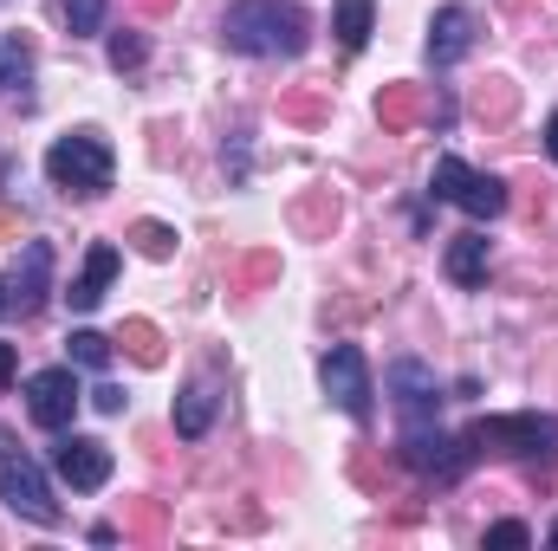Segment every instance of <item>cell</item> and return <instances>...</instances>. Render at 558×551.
<instances>
[{"instance_id":"obj_9","label":"cell","mask_w":558,"mask_h":551,"mask_svg":"<svg viewBox=\"0 0 558 551\" xmlns=\"http://www.w3.org/2000/svg\"><path fill=\"white\" fill-rule=\"evenodd\" d=\"M468 454H474V441H454V434H441V428H410V434H403V467H416V474L454 480V474L468 467Z\"/></svg>"},{"instance_id":"obj_29","label":"cell","mask_w":558,"mask_h":551,"mask_svg":"<svg viewBox=\"0 0 558 551\" xmlns=\"http://www.w3.org/2000/svg\"><path fill=\"white\" fill-rule=\"evenodd\" d=\"M553 546H558V526H553Z\"/></svg>"},{"instance_id":"obj_10","label":"cell","mask_w":558,"mask_h":551,"mask_svg":"<svg viewBox=\"0 0 558 551\" xmlns=\"http://www.w3.org/2000/svg\"><path fill=\"white\" fill-rule=\"evenodd\" d=\"M46 292H52V247H46V241H26V247H20V273H13L7 305H13L20 318H33V311L46 305Z\"/></svg>"},{"instance_id":"obj_2","label":"cell","mask_w":558,"mask_h":551,"mask_svg":"<svg viewBox=\"0 0 558 551\" xmlns=\"http://www.w3.org/2000/svg\"><path fill=\"white\" fill-rule=\"evenodd\" d=\"M111 169H118V156H111V143L98 137V131H72V137H59L46 149V175L65 195H105Z\"/></svg>"},{"instance_id":"obj_25","label":"cell","mask_w":558,"mask_h":551,"mask_svg":"<svg viewBox=\"0 0 558 551\" xmlns=\"http://www.w3.org/2000/svg\"><path fill=\"white\" fill-rule=\"evenodd\" d=\"M92 409L98 415H124V390H118V383H98V390H92Z\"/></svg>"},{"instance_id":"obj_22","label":"cell","mask_w":558,"mask_h":551,"mask_svg":"<svg viewBox=\"0 0 558 551\" xmlns=\"http://www.w3.org/2000/svg\"><path fill=\"white\" fill-rule=\"evenodd\" d=\"M111 65H118V72L143 65V39H137V33H118V39H111Z\"/></svg>"},{"instance_id":"obj_5","label":"cell","mask_w":558,"mask_h":551,"mask_svg":"<svg viewBox=\"0 0 558 551\" xmlns=\"http://www.w3.org/2000/svg\"><path fill=\"white\" fill-rule=\"evenodd\" d=\"M435 201H454L461 215L487 221V215H500V208H507V188H500L494 175L468 169L461 156H435Z\"/></svg>"},{"instance_id":"obj_1","label":"cell","mask_w":558,"mask_h":551,"mask_svg":"<svg viewBox=\"0 0 558 551\" xmlns=\"http://www.w3.org/2000/svg\"><path fill=\"white\" fill-rule=\"evenodd\" d=\"M221 39L247 59H299L312 46V20L292 0H234L221 13Z\"/></svg>"},{"instance_id":"obj_21","label":"cell","mask_w":558,"mask_h":551,"mask_svg":"<svg viewBox=\"0 0 558 551\" xmlns=\"http://www.w3.org/2000/svg\"><path fill=\"white\" fill-rule=\"evenodd\" d=\"M124 338H131V357H137V364H162V344H156V331H149V325H131Z\"/></svg>"},{"instance_id":"obj_14","label":"cell","mask_w":558,"mask_h":551,"mask_svg":"<svg viewBox=\"0 0 558 551\" xmlns=\"http://www.w3.org/2000/svg\"><path fill=\"white\" fill-rule=\"evenodd\" d=\"M331 33H338L344 52H364L371 33H377V7L371 0H331Z\"/></svg>"},{"instance_id":"obj_17","label":"cell","mask_w":558,"mask_h":551,"mask_svg":"<svg viewBox=\"0 0 558 551\" xmlns=\"http://www.w3.org/2000/svg\"><path fill=\"white\" fill-rule=\"evenodd\" d=\"M26 78H33V46H26L20 33H0V98L20 91Z\"/></svg>"},{"instance_id":"obj_27","label":"cell","mask_w":558,"mask_h":551,"mask_svg":"<svg viewBox=\"0 0 558 551\" xmlns=\"http://www.w3.org/2000/svg\"><path fill=\"white\" fill-rule=\"evenodd\" d=\"M546 149H553V162H558V111H553V124H546Z\"/></svg>"},{"instance_id":"obj_16","label":"cell","mask_w":558,"mask_h":551,"mask_svg":"<svg viewBox=\"0 0 558 551\" xmlns=\"http://www.w3.org/2000/svg\"><path fill=\"white\" fill-rule=\"evenodd\" d=\"M208 421H215V390H208V383H189L182 403H175V434H182V441H202Z\"/></svg>"},{"instance_id":"obj_18","label":"cell","mask_w":558,"mask_h":551,"mask_svg":"<svg viewBox=\"0 0 558 551\" xmlns=\"http://www.w3.org/2000/svg\"><path fill=\"white\" fill-rule=\"evenodd\" d=\"M105 13H111V0H65V33H72V39L105 33Z\"/></svg>"},{"instance_id":"obj_28","label":"cell","mask_w":558,"mask_h":551,"mask_svg":"<svg viewBox=\"0 0 558 551\" xmlns=\"http://www.w3.org/2000/svg\"><path fill=\"white\" fill-rule=\"evenodd\" d=\"M0 311H7V292H0Z\"/></svg>"},{"instance_id":"obj_24","label":"cell","mask_w":558,"mask_h":551,"mask_svg":"<svg viewBox=\"0 0 558 551\" xmlns=\"http://www.w3.org/2000/svg\"><path fill=\"white\" fill-rule=\"evenodd\" d=\"M377 111H384V118H390V124H410V111H416V98H410V91H403V85H397V91H390V98H384V105H377Z\"/></svg>"},{"instance_id":"obj_4","label":"cell","mask_w":558,"mask_h":551,"mask_svg":"<svg viewBox=\"0 0 558 551\" xmlns=\"http://www.w3.org/2000/svg\"><path fill=\"white\" fill-rule=\"evenodd\" d=\"M468 441H481V448H500V454H520V461H553L558 454V421L553 415H487V421H474V434Z\"/></svg>"},{"instance_id":"obj_19","label":"cell","mask_w":558,"mask_h":551,"mask_svg":"<svg viewBox=\"0 0 558 551\" xmlns=\"http://www.w3.org/2000/svg\"><path fill=\"white\" fill-rule=\"evenodd\" d=\"M72 364L105 370V364H111V338H98V331H72Z\"/></svg>"},{"instance_id":"obj_3","label":"cell","mask_w":558,"mask_h":551,"mask_svg":"<svg viewBox=\"0 0 558 551\" xmlns=\"http://www.w3.org/2000/svg\"><path fill=\"white\" fill-rule=\"evenodd\" d=\"M0 500H7L20 519H33V526H59V500H52L39 461H33L13 434H0Z\"/></svg>"},{"instance_id":"obj_26","label":"cell","mask_w":558,"mask_h":551,"mask_svg":"<svg viewBox=\"0 0 558 551\" xmlns=\"http://www.w3.org/2000/svg\"><path fill=\"white\" fill-rule=\"evenodd\" d=\"M13 370H20V351H13V344H0V390L13 383Z\"/></svg>"},{"instance_id":"obj_13","label":"cell","mask_w":558,"mask_h":551,"mask_svg":"<svg viewBox=\"0 0 558 551\" xmlns=\"http://www.w3.org/2000/svg\"><path fill=\"white\" fill-rule=\"evenodd\" d=\"M468 46H474V20H468V7H441V13L428 20V59H435V65H454Z\"/></svg>"},{"instance_id":"obj_6","label":"cell","mask_w":558,"mask_h":551,"mask_svg":"<svg viewBox=\"0 0 558 551\" xmlns=\"http://www.w3.org/2000/svg\"><path fill=\"white\" fill-rule=\"evenodd\" d=\"M318 377H325V396L338 403V409L351 415V421H364L371 415V364H364V351L357 344H331L325 351V364H318Z\"/></svg>"},{"instance_id":"obj_12","label":"cell","mask_w":558,"mask_h":551,"mask_svg":"<svg viewBox=\"0 0 558 551\" xmlns=\"http://www.w3.org/2000/svg\"><path fill=\"white\" fill-rule=\"evenodd\" d=\"M384 383L397 390V403H403V415H410V421H422V415H435V403H441V396H435V377L422 370L416 357H397V364L384 370Z\"/></svg>"},{"instance_id":"obj_20","label":"cell","mask_w":558,"mask_h":551,"mask_svg":"<svg viewBox=\"0 0 558 551\" xmlns=\"http://www.w3.org/2000/svg\"><path fill=\"white\" fill-rule=\"evenodd\" d=\"M137 247L149 260H169V254H175V234H169L162 221H137Z\"/></svg>"},{"instance_id":"obj_11","label":"cell","mask_w":558,"mask_h":551,"mask_svg":"<svg viewBox=\"0 0 558 551\" xmlns=\"http://www.w3.org/2000/svg\"><path fill=\"white\" fill-rule=\"evenodd\" d=\"M111 279H118V247H111V241H98V247L85 254V273L72 279V292H65V298H72V311H98V305H105V292H111Z\"/></svg>"},{"instance_id":"obj_7","label":"cell","mask_w":558,"mask_h":551,"mask_svg":"<svg viewBox=\"0 0 558 551\" xmlns=\"http://www.w3.org/2000/svg\"><path fill=\"white\" fill-rule=\"evenodd\" d=\"M52 467H59V480H65L72 493H98V487L111 480V448L92 441V434H65V441L52 448Z\"/></svg>"},{"instance_id":"obj_15","label":"cell","mask_w":558,"mask_h":551,"mask_svg":"<svg viewBox=\"0 0 558 551\" xmlns=\"http://www.w3.org/2000/svg\"><path fill=\"white\" fill-rule=\"evenodd\" d=\"M448 279L454 285H481L487 279V234H454L448 241Z\"/></svg>"},{"instance_id":"obj_23","label":"cell","mask_w":558,"mask_h":551,"mask_svg":"<svg viewBox=\"0 0 558 551\" xmlns=\"http://www.w3.org/2000/svg\"><path fill=\"white\" fill-rule=\"evenodd\" d=\"M487 546H533V532L520 519H500V526H487Z\"/></svg>"},{"instance_id":"obj_8","label":"cell","mask_w":558,"mask_h":551,"mask_svg":"<svg viewBox=\"0 0 558 551\" xmlns=\"http://www.w3.org/2000/svg\"><path fill=\"white\" fill-rule=\"evenodd\" d=\"M78 403H85V390H78L72 370H39V377L26 383V409H33L39 428H72Z\"/></svg>"}]
</instances>
